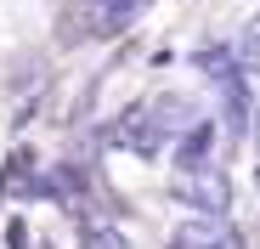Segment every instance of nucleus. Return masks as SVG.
I'll return each mask as SVG.
<instances>
[{
    "instance_id": "nucleus-2",
    "label": "nucleus",
    "mask_w": 260,
    "mask_h": 249,
    "mask_svg": "<svg viewBox=\"0 0 260 249\" xmlns=\"http://www.w3.org/2000/svg\"><path fill=\"white\" fill-rule=\"evenodd\" d=\"M170 243H176V249H238V232L226 221L204 215V221H181L176 232H170Z\"/></svg>"
},
{
    "instance_id": "nucleus-4",
    "label": "nucleus",
    "mask_w": 260,
    "mask_h": 249,
    "mask_svg": "<svg viewBox=\"0 0 260 249\" xmlns=\"http://www.w3.org/2000/svg\"><path fill=\"white\" fill-rule=\"evenodd\" d=\"M209 136H215V124H192V131L181 136V170H192V164L209 153Z\"/></svg>"
},
{
    "instance_id": "nucleus-6",
    "label": "nucleus",
    "mask_w": 260,
    "mask_h": 249,
    "mask_svg": "<svg viewBox=\"0 0 260 249\" xmlns=\"http://www.w3.org/2000/svg\"><path fill=\"white\" fill-rule=\"evenodd\" d=\"M260 57V23H249V34H243V63H254Z\"/></svg>"
},
{
    "instance_id": "nucleus-1",
    "label": "nucleus",
    "mask_w": 260,
    "mask_h": 249,
    "mask_svg": "<svg viewBox=\"0 0 260 249\" xmlns=\"http://www.w3.org/2000/svg\"><path fill=\"white\" fill-rule=\"evenodd\" d=\"M176 193H181L187 204H198L204 215H221L226 204H232V187H226V176H221V170H187Z\"/></svg>"
},
{
    "instance_id": "nucleus-5",
    "label": "nucleus",
    "mask_w": 260,
    "mask_h": 249,
    "mask_svg": "<svg viewBox=\"0 0 260 249\" xmlns=\"http://www.w3.org/2000/svg\"><path fill=\"white\" fill-rule=\"evenodd\" d=\"M198 63H204V74H215V79H221V85H226V79H238V57H232L226 46H209Z\"/></svg>"
},
{
    "instance_id": "nucleus-8",
    "label": "nucleus",
    "mask_w": 260,
    "mask_h": 249,
    "mask_svg": "<svg viewBox=\"0 0 260 249\" xmlns=\"http://www.w3.org/2000/svg\"><path fill=\"white\" fill-rule=\"evenodd\" d=\"M254 181H260V164H254Z\"/></svg>"
},
{
    "instance_id": "nucleus-7",
    "label": "nucleus",
    "mask_w": 260,
    "mask_h": 249,
    "mask_svg": "<svg viewBox=\"0 0 260 249\" xmlns=\"http://www.w3.org/2000/svg\"><path fill=\"white\" fill-rule=\"evenodd\" d=\"M249 131H254V142H260V108H254V119H249Z\"/></svg>"
},
{
    "instance_id": "nucleus-3",
    "label": "nucleus",
    "mask_w": 260,
    "mask_h": 249,
    "mask_svg": "<svg viewBox=\"0 0 260 249\" xmlns=\"http://www.w3.org/2000/svg\"><path fill=\"white\" fill-rule=\"evenodd\" d=\"M85 6H91V12H85V28L113 34V28H124V23H136L147 0H85Z\"/></svg>"
}]
</instances>
